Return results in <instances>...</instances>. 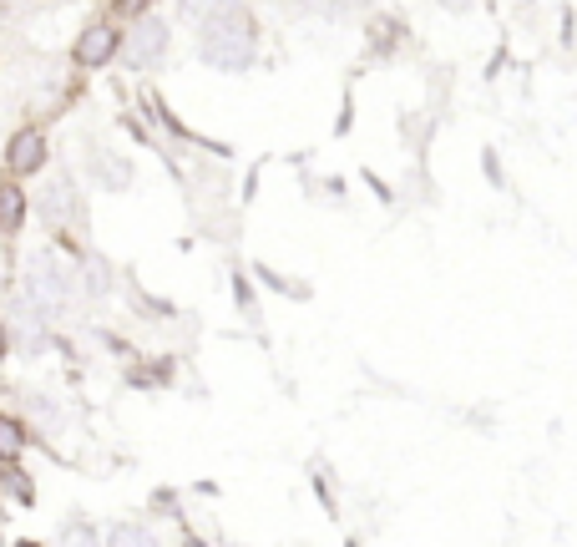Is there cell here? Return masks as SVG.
Listing matches in <instances>:
<instances>
[{
	"instance_id": "cell-11",
	"label": "cell",
	"mask_w": 577,
	"mask_h": 547,
	"mask_svg": "<svg viewBox=\"0 0 577 547\" xmlns=\"http://www.w3.org/2000/svg\"><path fill=\"white\" fill-rule=\"evenodd\" d=\"M81 289H92V294H102V289H107V274H102V264H97V259H81Z\"/></svg>"
},
{
	"instance_id": "cell-3",
	"label": "cell",
	"mask_w": 577,
	"mask_h": 547,
	"mask_svg": "<svg viewBox=\"0 0 577 547\" xmlns=\"http://www.w3.org/2000/svg\"><path fill=\"white\" fill-rule=\"evenodd\" d=\"M168 26L162 21H137L132 31H127V66L132 71H152L162 56H168Z\"/></svg>"
},
{
	"instance_id": "cell-2",
	"label": "cell",
	"mask_w": 577,
	"mask_h": 547,
	"mask_svg": "<svg viewBox=\"0 0 577 547\" xmlns=\"http://www.w3.org/2000/svg\"><path fill=\"white\" fill-rule=\"evenodd\" d=\"M26 284H31V299H36V309H41V320L66 315V304H71V274L56 264V254H36Z\"/></svg>"
},
{
	"instance_id": "cell-18",
	"label": "cell",
	"mask_w": 577,
	"mask_h": 547,
	"mask_svg": "<svg viewBox=\"0 0 577 547\" xmlns=\"http://www.w3.org/2000/svg\"><path fill=\"white\" fill-rule=\"evenodd\" d=\"M16 547H36V542H16Z\"/></svg>"
},
{
	"instance_id": "cell-9",
	"label": "cell",
	"mask_w": 577,
	"mask_h": 547,
	"mask_svg": "<svg viewBox=\"0 0 577 547\" xmlns=\"http://www.w3.org/2000/svg\"><path fill=\"white\" fill-rule=\"evenodd\" d=\"M183 11L193 16V21H218V16H228V11H238V0H183Z\"/></svg>"
},
{
	"instance_id": "cell-15",
	"label": "cell",
	"mask_w": 577,
	"mask_h": 547,
	"mask_svg": "<svg viewBox=\"0 0 577 547\" xmlns=\"http://www.w3.org/2000/svg\"><path fill=\"white\" fill-rule=\"evenodd\" d=\"M6 350H11V330L0 325V360H6Z\"/></svg>"
},
{
	"instance_id": "cell-17",
	"label": "cell",
	"mask_w": 577,
	"mask_h": 547,
	"mask_svg": "<svg viewBox=\"0 0 577 547\" xmlns=\"http://www.w3.org/2000/svg\"><path fill=\"white\" fill-rule=\"evenodd\" d=\"M441 6H451V11H466V0H441Z\"/></svg>"
},
{
	"instance_id": "cell-14",
	"label": "cell",
	"mask_w": 577,
	"mask_h": 547,
	"mask_svg": "<svg viewBox=\"0 0 577 547\" xmlns=\"http://www.w3.org/2000/svg\"><path fill=\"white\" fill-rule=\"evenodd\" d=\"M117 11H122V16H132V11H142V0H117Z\"/></svg>"
},
{
	"instance_id": "cell-10",
	"label": "cell",
	"mask_w": 577,
	"mask_h": 547,
	"mask_svg": "<svg viewBox=\"0 0 577 547\" xmlns=\"http://www.w3.org/2000/svg\"><path fill=\"white\" fill-rule=\"evenodd\" d=\"M56 547H102V542H97L92 522H66V527H61V542H56Z\"/></svg>"
},
{
	"instance_id": "cell-7",
	"label": "cell",
	"mask_w": 577,
	"mask_h": 547,
	"mask_svg": "<svg viewBox=\"0 0 577 547\" xmlns=\"http://www.w3.org/2000/svg\"><path fill=\"white\" fill-rule=\"evenodd\" d=\"M26 223V193L16 183H0V233H16Z\"/></svg>"
},
{
	"instance_id": "cell-13",
	"label": "cell",
	"mask_w": 577,
	"mask_h": 547,
	"mask_svg": "<svg viewBox=\"0 0 577 547\" xmlns=\"http://www.w3.org/2000/svg\"><path fill=\"white\" fill-rule=\"evenodd\" d=\"M335 11H360V6H370V0H329Z\"/></svg>"
},
{
	"instance_id": "cell-6",
	"label": "cell",
	"mask_w": 577,
	"mask_h": 547,
	"mask_svg": "<svg viewBox=\"0 0 577 547\" xmlns=\"http://www.w3.org/2000/svg\"><path fill=\"white\" fill-rule=\"evenodd\" d=\"M46 218H51V223H66V228H76L81 218H87V213H81L76 188H71L66 178H56V183L46 188Z\"/></svg>"
},
{
	"instance_id": "cell-1",
	"label": "cell",
	"mask_w": 577,
	"mask_h": 547,
	"mask_svg": "<svg viewBox=\"0 0 577 547\" xmlns=\"http://www.w3.org/2000/svg\"><path fill=\"white\" fill-rule=\"evenodd\" d=\"M198 51H203V61L218 66V71H249V66H254V51H259V26H254V16L238 6V11L208 21Z\"/></svg>"
},
{
	"instance_id": "cell-16",
	"label": "cell",
	"mask_w": 577,
	"mask_h": 547,
	"mask_svg": "<svg viewBox=\"0 0 577 547\" xmlns=\"http://www.w3.org/2000/svg\"><path fill=\"white\" fill-rule=\"evenodd\" d=\"M274 6H284V11H299V6H304V0H274Z\"/></svg>"
},
{
	"instance_id": "cell-12",
	"label": "cell",
	"mask_w": 577,
	"mask_h": 547,
	"mask_svg": "<svg viewBox=\"0 0 577 547\" xmlns=\"http://www.w3.org/2000/svg\"><path fill=\"white\" fill-rule=\"evenodd\" d=\"M21 451V426L0 416V456H16Z\"/></svg>"
},
{
	"instance_id": "cell-5",
	"label": "cell",
	"mask_w": 577,
	"mask_h": 547,
	"mask_svg": "<svg viewBox=\"0 0 577 547\" xmlns=\"http://www.w3.org/2000/svg\"><path fill=\"white\" fill-rule=\"evenodd\" d=\"M112 56H117V31H112V26L81 31V41H76V61H81V66H107Z\"/></svg>"
},
{
	"instance_id": "cell-4",
	"label": "cell",
	"mask_w": 577,
	"mask_h": 547,
	"mask_svg": "<svg viewBox=\"0 0 577 547\" xmlns=\"http://www.w3.org/2000/svg\"><path fill=\"white\" fill-rule=\"evenodd\" d=\"M6 163H11L16 178L41 173V168H46V137H41L36 127H21V132L11 137V147H6Z\"/></svg>"
},
{
	"instance_id": "cell-8",
	"label": "cell",
	"mask_w": 577,
	"mask_h": 547,
	"mask_svg": "<svg viewBox=\"0 0 577 547\" xmlns=\"http://www.w3.org/2000/svg\"><path fill=\"white\" fill-rule=\"evenodd\" d=\"M107 547H162V542H157L142 522H117L112 537H107Z\"/></svg>"
}]
</instances>
